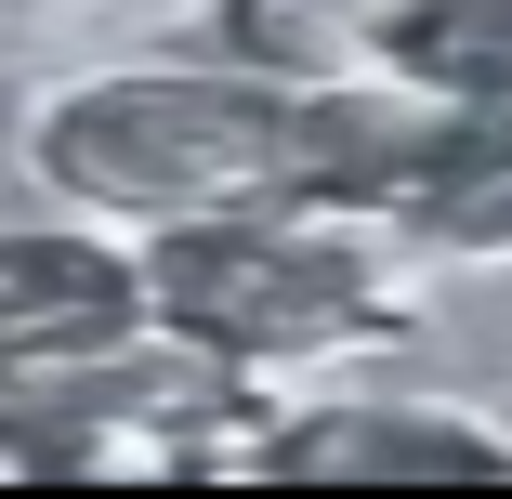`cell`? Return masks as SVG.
<instances>
[{"label":"cell","mask_w":512,"mask_h":499,"mask_svg":"<svg viewBox=\"0 0 512 499\" xmlns=\"http://www.w3.org/2000/svg\"><path fill=\"white\" fill-rule=\"evenodd\" d=\"M40 171L92 211H289L329 197V106H302V79H197V66H145V79H92L40 119Z\"/></svg>","instance_id":"6da1fadb"},{"label":"cell","mask_w":512,"mask_h":499,"mask_svg":"<svg viewBox=\"0 0 512 499\" xmlns=\"http://www.w3.org/2000/svg\"><path fill=\"white\" fill-rule=\"evenodd\" d=\"M145 316L171 342H211V355H302V342L368 329V276L329 224L197 211L145 250Z\"/></svg>","instance_id":"7a4b0ae2"},{"label":"cell","mask_w":512,"mask_h":499,"mask_svg":"<svg viewBox=\"0 0 512 499\" xmlns=\"http://www.w3.org/2000/svg\"><path fill=\"white\" fill-rule=\"evenodd\" d=\"M250 473L276 486H499L512 447L473 434V421H434V408H329V421H289L276 447H250Z\"/></svg>","instance_id":"3957f363"},{"label":"cell","mask_w":512,"mask_h":499,"mask_svg":"<svg viewBox=\"0 0 512 499\" xmlns=\"http://www.w3.org/2000/svg\"><path fill=\"white\" fill-rule=\"evenodd\" d=\"M145 329V263L92 237H0V368L40 355H106Z\"/></svg>","instance_id":"277c9868"},{"label":"cell","mask_w":512,"mask_h":499,"mask_svg":"<svg viewBox=\"0 0 512 499\" xmlns=\"http://www.w3.org/2000/svg\"><path fill=\"white\" fill-rule=\"evenodd\" d=\"M381 211L434 224L447 250H512V106H447L434 92V119L407 145V171L381 184Z\"/></svg>","instance_id":"5b68a950"},{"label":"cell","mask_w":512,"mask_h":499,"mask_svg":"<svg viewBox=\"0 0 512 499\" xmlns=\"http://www.w3.org/2000/svg\"><path fill=\"white\" fill-rule=\"evenodd\" d=\"M421 0H224V53L263 66V79H302V92H368L394 79V40Z\"/></svg>","instance_id":"8992f818"},{"label":"cell","mask_w":512,"mask_h":499,"mask_svg":"<svg viewBox=\"0 0 512 499\" xmlns=\"http://www.w3.org/2000/svg\"><path fill=\"white\" fill-rule=\"evenodd\" d=\"M394 79L447 106H512V0H421L394 40Z\"/></svg>","instance_id":"52a82bcc"}]
</instances>
